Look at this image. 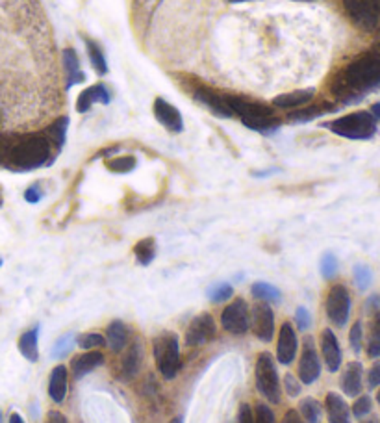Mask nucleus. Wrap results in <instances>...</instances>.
I'll use <instances>...</instances> for the list:
<instances>
[{
  "instance_id": "c03bdc74",
  "label": "nucleus",
  "mask_w": 380,
  "mask_h": 423,
  "mask_svg": "<svg viewBox=\"0 0 380 423\" xmlns=\"http://www.w3.org/2000/svg\"><path fill=\"white\" fill-rule=\"evenodd\" d=\"M301 380L293 377L291 373L284 377V388H286V392H288V395H291V398H297V395L301 393Z\"/></svg>"
},
{
  "instance_id": "f704fd0d",
  "label": "nucleus",
  "mask_w": 380,
  "mask_h": 423,
  "mask_svg": "<svg viewBox=\"0 0 380 423\" xmlns=\"http://www.w3.org/2000/svg\"><path fill=\"white\" fill-rule=\"evenodd\" d=\"M76 345V334L74 332H69V334H65V336L58 338L54 344V349H52V358H63V356H67L71 351H73V347Z\"/></svg>"
},
{
  "instance_id": "de8ad7c7",
  "label": "nucleus",
  "mask_w": 380,
  "mask_h": 423,
  "mask_svg": "<svg viewBox=\"0 0 380 423\" xmlns=\"http://www.w3.org/2000/svg\"><path fill=\"white\" fill-rule=\"evenodd\" d=\"M41 197H43V193H41V188H39V184H32L30 188L25 191V199L32 204L39 203V201H41Z\"/></svg>"
},
{
  "instance_id": "f8f14e48",
  "label": "nucleus",
  "mask_w": 380,
  "mask_h": 423,
  "mask_svg": "<svg viewBox=\"0 0 380 423\" xmlns=\"http://www.w3.org/2000/svg\"><path fill=\"white\" fill-rule=\"evenodd\" d=\"M344 8L350 21L362 30H373L379 23V15L375 12L371 0H344Z\"/></svg>"
},
{
  "instance_id": "aec40b11",
  "label": "nucleus",
  "mask_w": 380,
  "mask_h": 423,
  "mask_svg": "<svg viewBox=\"0 0 380 423\" xmlns=\"http://www.w3.org/2000/svg\"><path fill=\"white\" fill-rule=\"evenodd\" d=\"M111 95L108 91V87L104 84H95V86L87 87L84 91L78 95V100H76V111L80 113H86V111L91 110L93 105H110Z\"/></svg>"
},
{
  "instance_id": "49530a36",
  "label": "nucleus",
  "mask_w": 380,
  "mask_h": 423,
  "mask_svg": "<svg viewBox=\"0 0 380 423\" xmlns=\"http://www.w3.org/2000/svg\"><path fill=\"white\" fill-rule=\"evenodd\" d=\"M380 384V360H377L368 371V387L375 388Z\"/></svg>"
},
{
  "instance_id": "9d476101",
  "label": "nucleus",
  "mask_w": 380,
  "mask_h": 423,
  "mask_svg": "<svg viewBox=\"0 0 380 423\" xmlns=\"http://www.w3.org/2000/svg\"><path fill=\"white\" fill-rule=\"evenodd\" d=\"M217 336V325L215 319L208 312L199 314L191 319V323L186 329V345L188 347H199L212 342Z\"/></svg>"
},
{
  "instance_id": "2eb2a0df",
  "label": "nucleus",
  "mask_w": 380,
  "mask_h": 423,
  "mask_svg": "<svg viewBox=\"0 0 380 423\" xmlns=\"http://www.w3.org/2000/svg\"><path fill=\"white\" fill-rule=\"evenodd\" d=\"M319 347H321V355H323L326 369H328L331 373H336L337 369L342 368V347H339L336 334H334L331 329H323V331H321Z\"/></svg>"
},
{
  "instance_id": "6ab92c4d",
  "label": "nucleus",
  "mask_w": 380,
  "mask_h": 423,
  "mask_svg": "<svg viewBox=\"0 0 380 423\" xmlns=\"http://www.w3.org/2000/svg\"><path fill=\"white\" fill-rule=\"evenodd\" d=\"M339 387H342L345 395H349V398H358L362 393L364 366L360 362L347 364V368H345V371L342 373V379H339Z\"/></svg>"
},
{
  "instance_id": "4468645a",
  "label": "nucleus",
  "mask_w": 380,
  "mask_h": 423,
  "mask_svg": "<svg viewBox=\"0 0 380 423\" xmlns=\"http://www.w3.org/2000/svg\"><path fill=\"white\" fill-rule=\"evenodd\" d=\"M297 351H299L297 332L289 321H284L280 332H278V342H276V360L282 366H289L295 360Z\"/></svg>"
},
{
  "instance_id": "5fc2aeb1",
  "label": "nucleus",
  "mask_w": 380,
  "mask_h": 423,
  "mask_svg": "<svg viewBox=\"0 0 380 423\" xmlns=\"http://www.w3.org/2000/svg\"><path fill=\"white\" fill-rule=\"evenodd\" d=\"M10 423H25V420L21 417V414H17V412H13L12 416H10Z\"/></svg>"
},
{
  "instance_id": "412c9836",
  "label": "nucleus",
  "mask_w": 380,
  "mask_h": 423,
  "mask_svg": "<svg viewBox=\"0 0 380 423\" xmlns=\"http://www.w3.org/2000/svg\"><path fill=\"white\" fill-rule=\"evenodd\" d=\"M104 340L111 353H121L130 342V329L121 319H113L110 325L106 327Z\"/></svg>"
},
{
  "instance_id": "f03ea898",
  "label": "nucleus",
  "mask_w": 380,
  "mask_h": 423,
  "mask_svg": "<svg viewBox=\"0 0 380 423\" xmlns=\"http://www.w3.org/2000/svg\"><path fill=\"white\" fill-rule=\"evenodd\" d=\"M50 156H52V143L47 135H25L17 141L10 140L4 164L15 171H32L37 167L47 166Z\"/></svg>"
},
{
  "instance_id": "7ed1b4c3",
  "label": "nucleus",
  "mask_w": 380,
  "mask_h": 423,
  "mask_svg": "<svg viewBox=\"0 0 380 423\" xmlns=\"http://www.w3.org/2000/svg\"><path fill=\"white\" fill-rule=\"evenodd\" d=\"M225 102L232 110L234 116H239L241 123L247 129L256 130L262 134H273L280 127V121L276 119L275 111L269 106L254 102L251 98L238 97V95H223Z\"/></svg>"
},
{
  "instance_id": "6e6552de",
  "label": "nucleus",
  "mask_w": 380,
  "mask_h": 423,
  "mask_svg": "<svg viewBox=\"0 0 380 423\" xmlns=\"http://www.w3.org/2000/svg\"><path fill=\"white\" fill-rule=\"evenodd\" d=\"M221 327L232 336H243L249 331V305L245 299H234L221 312Z\"/></svg>"
},
{
  "instance_id": "a878e982",
  "label": "nucleus",
  "mask_w": 380,
  "mask_h": 423,
  "mask_svg": "<svg viewBox=\"0 0 380 423\" xmlns=\"http://www.w3.org/2000/svg\"><path fill=\"white\" fill-rule=\"evenodd\" d=\"M37 338H39V325H36L30 331H26L23 336L19 338V351H21V355L25 356L26 360L37 362V358H39Z\"/></svg>"
},
{
  "instance_id": "20e7f679",
  "label": "nucleus",
  "mask_w": 380,
  "mask_h": 423,
  "mask_svg": "<svg viewBox=\"0 0 380 423\" xmlns=\"http://www.w3.org/2000/svg\"><path fill=\"white\" fill-rule=\"evenodd\" d=\"M154 360L156 368L161 373V377L167 380H172L182 368V358H180V345H178V336L175 332H161L153 340Z\"/></svg>"
},
{
  "instance_id": "680f3d73",
  "label": "nucleus",
  "mask_w": 380,
  "mask_h": 423,
  "mask_svg": "<svg viewBox=\"0 0 380 423\" xmlns=\"http://www.w3.org/2000/svg\"><path fill=\"white\" fill-rule=\"evenodd\" d=\"M377 401H379V403H380V390H379V393H377Z\"/></svg>"
},
{
  "instance_id": "dca6fc26",
  "label": "nucleus",
  "mask_w": 380,
  "mask_h": 423,
  "mask_svg": "<svg viewBox=\"0 0 380 423\" xmlns=\"http://www.w3.org/2000/svg\"><path fill=\"white\" fill-rule=\"evenodd\" d=\"M154 116L159 123L164 124L169 132H182L184 130V119L182 113L172 105H169L166 98H156L154 100Z\"/></svg>"
},
{
  "instance_id": "423d86ee",
  "label": "nucleus",
  "mask_w": 380,
  "mask_h": 423,
  "mask_svg": "<svg viewBox=\"0 0 380 423\" xmlns=\"http://www.w3.org/2000/svg\"><path fill=\"white\" fill-rule=\"evenodd\" d=\"M254 375H256L258 392L262 393L273 405L280 403V399H282L280 379H278V371H276V362L271 353L264 351V353L258 355Z\"/></svg>"
},
{
  "instance_id": "a211bd4d",
  "label": "nucleus",
  "mask_w": 380,
  "mask_h": 423,
  "mask_svg": "<svg viewBox=\"0 0 380 423\" xmlns=\"http://www.w3.org/2000/svg\"><path fill=\"white\" fill-rule=\"evenodd\" d=\"M104 364V355L100 351H84L82 355H76L71 360V375L73 379H82L87 373H91L93 369L100 368Z\"/></svg>"
},
{
  "instance_id": "bb28decb",
  "label": "nucleus",
  "mask_w": 380,
  "mask_h": 423,
  "mask_svg": "<svg viewBox=\"0 0 380 423\" xmlns=\"http://www.w3.org/2000/svg\"><path fill=\"white\" fill-rule=\"evenodd\" d=\"M251 294L254 299H258L260 303H278V301L282 299V294H280V290L276 288V286H273V284H269V282H254L251 286Z\"/></svg>"
},
{
  "instance_id": "5701e85b",
  "label": "nucleus",
  "mask_w": 380,
  "mask_h": 423,
  "mask_svg": "<svg viewBox=\"0 0 380 423\" xmlns=\"http://www.w3.org/2000/svg\"><path fill=\"white\" fill-rule=\"evenodd\" d=\"M325 409L331 423H350V409L345 399L336 392H328L325 398Z\"/></svg>"
},
{
  "instance_id": "79ce46f5",
  "label": "nucleus",
  "mask_w": 380,
  "mask_h": 423,
  "mask_svg": "<svg viewBox=\"0 0 380 423\" xmlns=\"http://www.w3.org/2000/svg\"><path fill=\"white\" fill-rule=\"evenodd\" d=\"M254 423H276L275 414H273V411L267 405L258 403L256 412H254Z\"/></svg>"
},
{
  "instance_id": "e2e57ef3",
  "label": "nucleus",
  "mask_w": 380,
  "mask_h": 423,
  "mask_svg": "<svg viewBox=\"0 0 380 423\" xmlns=\"http://www.w3.org/2000/svg\"><path fill=\"white\" fill-rule=\"evenodd\" d=\"M0 423H2V414H0Z\"/></svg>"
},
{
  "instance_id": "8fccbe9b",
  "label": "nucleus",
  "mask_w": 380,
  "mask_h": 423,
  "mask_svg": "<svg viewBox=\"0 0 380 423\" xmlns=\"http://www.w3.org/2000/svg\"><path fill=\"white\" fill-rule=\"evenodd\" d=\"M282 423H304V420H302L299 412L293 411V409H289V411L284 414Z\"/></svg>"
},
{
  "instance_id": "b1692460",
  "label": "nucleus",
  "mask_w": 380,
  "mask_h": 423,
  "mask_svg": "<svg viewBox=\"0 0 380 423\" xmlns=\"http://www.w3.org/2000/svg\"><path fill=\"white\" fill-rule=\"evenodd\" d=\"M62 58L63 71H65V87L69 89V87L76 86V84H82L86 80V74L82 73V69H80V60L76 50L67 47V49L63 50Z\"/></svg>"
},
{
  "instance_id": "72a5a7b5",
  "label": "nucleus",
  "mask_w": 380,
  "mask_h": 423,
  "mask_svg": "<svg viewBox=\"0 0 380 423\" xmlns=\"http://www.w3.org/2000/svg\"><path fill=\"white\" fill-rule=\"evenodd\" d=\"M206 295H208V299L212 303H225V301L232 299L234 288L228 282H217L214 286H210Z\"/></svg>"
},
{
  "instance_id": "13d9d810",
  "label": "nucleus",
  "mask_w": 380,
  "mask_h": 423,
  "mask_svg": "<svg viewBox=\"0 0 380 423\" xmlns=\"http://www.w3.org/2000/svg\"><path fill=\"white\" fill-rule=\"evenodd\" d=\"M230 4H241V2H249V0H227Z\"/></svg>"
},
{
  "instance_id": "4d7b16f0",
  "label": "nucleus",
  "mask_w": 380,
  "mask_h": 423,
  "mask_svg": "<svg viewBox=\"0 0 380 423\" xmlns=\"http://www.w3.org/2000/svg\"><path fill=\"white\" fill-rule=\"evenodd\" d=\"M371 4H373L377 15H380V0H371Z\"/></svg>"
},
{
  "instance_id": "bf43d9fd",
  "label": "nucleus",
  "mask_w": 380,
  "mask_h": 423,
  "mask_svg": "<svg viewBox=\"0 0 380 423\" xmlns=\"http://www.w3.org/2000/svg\"><path fill=\"white\" fill-rule=\"evenodd\" d=\"M362 423H379V420H377V417H371V420H364Z\"/></svg>"
},
{
  "instance_id": "f3484780",
  "label": "nucleus",
  "mask_w": 380,
  "mask_h": 423,
  "mask_svg": "<svg viewBox=\"0 0 380 423\" xmlns=\"http://www.w3.org/2000/svg\"><path fill=\"white\" fill-rule=\"evenodd\" d=\"M193 98H195L199 105H203L204 108H208L214 116L225 117V119H230L234 117L232 110L228 108L227 102H225V97L223 95H217V93L210 91L208 87H197L193 91Z\"/></svg>"
},
{
  "instance_id": "a19ab883",
  "label": "nucleus",
  "mask_w": 380,
  "mask_h": 423,
  "mask_svg": "<svg viewBox=\"0 0 380 423\" xmlns=\"http://www.w3.org/2000/svg\"><path fill=\"white\" fill-rule=\"evenodd\" d=\"M371 409H373L371 398H369V395H360V398L355 401V405H353V416L362 420V417H366L369 412H371Z\"/></svg>"
},
{
  "instance_id": "3c124183",
  "label": "nucleus",
  "mask_w": 380,
  "mask_h": 423,
  "mask_svg": "<svg viewBox=\"0 0 380 423\" xmlns=\"http://www.w3.org/2000/svg\"><path fill=\"white\" fill-rule=\"evenodd\" d=\"M45 423H69L67 417L63 416L60 411H49V414H47V422Z\"/></svg>"
},
{
  "instance_id": "0e129e2a",
  "label": "nucleus",
  "mask_w": 380,
  "mask_h": 423,
  "mask_svg": "<svg viewBox=\"0 0 380 423\" xmlns=\"http://www.w3.org/2000/svg\"><path fill=\"white\" fill-rule=\"evenodd\" d=\"M0 265H2V260H0Z\"/></svg>"
},
{
  "instance_id": "6e6d98bb",
  "label": "nucleus",
  "mask_w": 380,
  "mask_h": 423,
  "mask_svg": "<svg viewBox=\"0 0 380 423\" xmlns=\"http://www.w3.org/2000/svg\"><path fill=\"white\" fill-rule=\"evenodd\" d=\"M369 113H371V116H373L375 119H380V102H379V105H375L373 108H371V111H369Z\"/></svg>"
},
{
  "instance_id": "864d4df0",
  "label": "nucleus",
  "mask_w": 380,
  "mask_h": 423,
  "mask_svg": "<svg viewBox=\"0 0 380 423\" xmlns=\"http://www.w3.org/2000/svg\"><path fill=\"white\" fill-rule=\"evenodd\" d=\"M6 111H4V106H2V102H0V130L4 129V124H6Z\"/></svg>"
},
{
  "instance_id": "cd10ccee",
  "label": "nucleus",
  "mask_w": 380,
  "mask_h": 423,
  "mask_svg": "<svg viewBox=\"0 0 380 423\" xmlns=\"http://www.w3.org/2000/svg\"><path fill=\"white\" fill-rule=\"evenodd\" d=\"M334 110V106L326 105V102H323V105L319 106H308V108H299V110H295L293 113H289V119L293 121V123H308V121H312V119H315V117H321L325 116L326 111H332Z\"/></svg>"
},
{
  "instance_id": "0eeeda50",
  "label": "nucleus",
  "mask_w": 380,
  "mask_h": 423,
  "mask_svg": "<svg viewBox=\"0 0 380 423\" xmlns=\"http://www.w3.org/2000/svg\"><path fill=\"white\" fill-rule=\"evenodd\" d=\"M325 310L326 318L331 319L332 325H336L337 329L347 325V321L350 318V294L344 284H336V286H332L328 290Z\"/></svg>"
},
{
  "instance_id": "393cba45",
  "label": "nucleus",
  "mask_w": 380,
  "mask_h": 423,
  "mask_svg": "<svg viewBox=\"0 0 380 423\" xmlns=\"http://www.w3.org/2000/svg\"><path fill=\"white\" fill-rule=\"evenodd\" d=\"M315 95V89L313 87H308V89H297V91L284 93V95H278V97L273 100V105L280 110H291V108H301V106H306L310 100Z\"/></svg>"
},
{
  "instance_id": "9b49d317",
  "label": "nucleus",
  "mask_w": 380,
  "mask_h": 423,
  "mask_svg": "<svg viewBox=\"0 0 380 423\" xmlns=\"http://www.w3.org/2000/svg\"><path fill=\"white\" fill-rule=\"evenodd\" d=\"M297 375H299L297 379L301 380L302 384H313L321 375V360H319L315 342L312 336H306L302 342V355L299 360Z\"/></svg>"
},
{
  "instance_id": "603ef678",
  "label": "nucleus",
  "mask_w": 380,
  "mask_h": 423,
  "mask_svg": "<svg viewBox=\"0 0 380 423\" xmlns=\"http://www.w3.org/2000/svg\"><path fill=\"white\" fill-rule=\"evenodd\" d=\"M8 147H10V140L4 138V135H0V164H4V160H6Z\"/></svg>"
},
{
  "instance_id": "4be33fe9",
  "label": "nucleus",
  "mask_w": 380,
  "mask_h": 423,
  "mask_svg": "<svg viewBox=\"0 0 380 423\" xmlns=\"http://www.w3.org/2000/svg\"><path fill=\"white\" fill-rule=\"evenodd\" d=\"M67 384H69V371L67 368L60 364L50 371L49 380V395L56 405H62L67 398Z\"/></svg>"
},
{
  "instance_id": "37998d69",
  "label": "nucleus",
  "mask_w": 380,
  "mask_h": 423,
  "mask_svg": "<svg viewBox=\"0 0 380 423\" xmlns=\"http://www.w3.org/2000/svg\"><path fill=\"white\" fill-rule=\"evenodd\" d=\"M295 323L301 331H308L312 327V316L304 307H299L295 310Z\"/></svg>"
},
{
  "instance_id": "e433bc0d",
  "label": "nucleus",
  "mask_w": 380,
  "mask_h": 423,
  "mask_svg": "<svg viewBox=\"0 0 380 423\" xmlns=\"http://www.w3.org/2000/svg\"><path fill=\"white\" fill-rule=\"evenodd\" d=\"M353 279H355V284L358 286V290H368L373 282V273L369 270L366 264H356L355 270H353Z\"/></svg>"
},
{
  "instance_id": "ea45409f",
  "label": "nucleus",
  "mask_w": 380,
  "mask_h": 423,
  "mask_svg": "<svg viewBox=\"0 0 380 423\" xmlns=\"http://www.w3.org/2000/svg\"><path fill=\"white\" fill-rule=\"evenodd\" d=\"M349 344H350V347H353V351H355V353H360V351H362L364 325H362V321H360V319H358V321H355V325L350 327Z\"/></svg>"
},
{
  "instance_id": "473e14b6",
  "label": "nucleus",
  "mask_w": 380,
  "mask_h": 423,
  "mask_svg": "<svg viewBox=\"0 0 380 423\" xmlns=\"http://www.w3.org/2000/svg\"><path fill=\"white\" fill-rule=\"evenodd\" d=\"M368 355L371 358H379L380 356V312L373 314V319L369 323Z\"/></svg>"
},
{
  "instance_id": "58836bf2",
  "label": "nucleus",
  "mask_w": 380,
  "mask_h": 423,
  "mask_svg": "<svg viewBox=\"0 0 380 423\" xmlns=\"http://www.w3.org/2000/svg\"><path fill=\"white\" fill-rule=\"evenodd\" d=\"M319 270H321V275H323V279H326V281L334 279L337 273V258L334 257L332 252H325V254L321 257Z\"/></svg>"
},
{
  "instance_id": "7c9ffc66",
  "label": "nucleus",
  "mask_w": 380,
  "mask_h": 423,
  "mask_svg": "<svg viewBox=\"0 0 380 423\" xmlns=\"http://www.w3.org/2000/svg\"><path fill=\"white\" fill-rule=\"evenodd\" d=\"M86 49H87V56H89V62H91L93 69H95L98 74L108 73V62H106L104 52H102V49H100V47L93 41V39H89V37H86Z\"/></svg>"
},
{
  "instance_id": "c85d7f7f",
  "label": "nucleus",
  "mask_w": 380,
  "mask_h": 423,
  "mask_svg": "<svg viewBox=\"0 0 380 423\" xmlns=\"http://www.w3.org/2000/svg\"><path fill=\"white\" fill-rule=\"evenodd\" d=\"M299 414L304 420V423H319L321 416H323V409L317 399L304 398L299 403Z\"/></svg>"
},
{
  "instance_id": "1a4fd4ad",
  "label": "nucleus",
  "mask_w": 380,
  "mask_h": 423,
  "mask_svg": "<svg viewBox=\"0 0 380 423\" xmlns=\"http://www.w3.org/2000/svg\"><path fill=\"white\" fill-rule=\"evenodd\" d=\"M249 329L258 340H262L265 344H269L273 340V336H275V314L267 303H258L251 308Z\"/></svg>"
},
{
  "instance_id": "39448f33",
  "label": "nucleus",
  "mask_w": 380,
  "mask_h": 423,
  "mask_svg": "<svg viewBox=\"0 0 380 423\" xmlns=\"http://www.w3.org/2000/svg\"><path fill=\"white\" fill-rule=\"evenodd\" d=\"M325 127L336 135L347 140H369L377 132V119L369 111H355L349 116L337 117Z\"/></svg>"
},
{
  "instance_id": "ddd939ff",
  "label": "nucleus",
  "mask_w": 380,
  "mask_h": 423,
  "mask_svg": "<svg viewBox=\"0 0 380 423\" xmlns=\"http://www.w3.org/2000/svg\"><path fill=\"white\" fill-rule=\"evenodd\" d=\"M143 362H145V347H143L142 338H135L134 342H130V347L126 349L124 356L121 358L119 366V377L123 380H130L137 377L142 371Z\"/></svg>"
},
{
  "instance_id": "2f4dec72",
  "label": "nucleus",
  "mask_w": 380,
  "mask_h": 423,
  "mask_svg": "<svg viewBox=\"0 0 380 423\" xmlns=\"http://www.w3.org/2000/svg\"><path fill=\"white\" fill-rule=\"evenodd\" d=\"M134 254L135 260L139 262L142 265H148L156 257V241L154 238H145L139 239L134 247Z\"/></svg>"
},
{
  "instance_id": "4c0bfd02",
  "label": "nucleus",
  "mask_w": 380,
  "mask_h": 423,
  "mask_svg": "<svg viewBox=\"0 0 380 423\" xmlns=\"http://www.w3.org/2000/svg\"><path fill=\"white\" fill-rule=\"evenodd\" d=\"M134 156H119V158H111L106 162V167L113 173H130L135 167Z\"/></svg>"
},
{
  "instance_id": "052dcab7",
  "label": "nucleus",
  "mask_w": 380,
  "mask_h": 423,
  "mask_svg": "<svg viewBox=\"0 0 380 423\" xmlns=\"http://www.w3.org/2000/svg\"><path fill=\"white\" fill-rule=\"evenodd\" d=\"M169 423H184V420H182V417H175V420H171Z\"/></svg>"
},
{
  "instance_id": "c756f323",
  "label": "nucleus",
  "mask_w": 380,
  "mask_h": 423,
  "mask_svg": "<svg viewBox=\"0 0 380 423\" xmlns=\"http://www.w3.org/2000/svg\"><path fill=\"white\" fill-rule=\"evenodd\" d=\"M67 127L69 117H60V119H56L54 123L50 124L49 129L45 130V135L49 138L54 147L62 149V145L65 143V135H67Z\"/></svg>"
},
{
  "instance_id": "f257e3e1",
  "label": "nucleus",
  "mask_w": 380,
  "mask_h": 423,
  "mask_svg": "<svg viewBox=\"0 0 380 423\" xmlns=\"http://www.w3.org/2000/svg\"><path fill=\"white\" fill-rule=\"evenodd\" d=\"M380 86V52H366L339 73L332 91L345 97V100Z\"/></svg>"
},
{
  "instance_id": "c9c22d12",
  "label": "nucleus",
  "mask_w": 380,
  "mask_h": 423,
  "mask_svg": "<svg viewBox=\"0 0 380 423\" xmlns=\"http://www.w3.org/2000/svg\"><path fill=\"white\" fill-rule=\"evenodd\" d=\"M76 344H78L80 349L93 351L97 349V347H102L106 344V340L100 332H86V334L76 338Z\"/></svg>"
},
{
  "instance_id": "a18cd8bd",
  "label": "nucleus",
  "mask_w": 380,
  "mask_h": 423,
  "mask_svg": "<svg viewBox=\"0 0 380 423\" xmlns=\"http://www.w3.org/2000/svg\"><path fill=\"white\" fill-rule=\"evenodd\" d=\"M238 423H254V414L249 403H241L238 411Z\"/></svg>"
},
{
  "instance_id": "09e8293b",
  "label": "nucleus",
  "mask_w": 380,
  "mask_h": 423,
  "mask_svg": "<svg viewBox=\"0 0 380 423\" xmlns=\"http://www.w3.org/2000/svg\"><path fill=\"white\" fill-rule=\"evenodd\" d=\"M366 310L369 314L380 312V297L379 295H371L368 301H366Z\"/></svg>"
}]
</instances>
